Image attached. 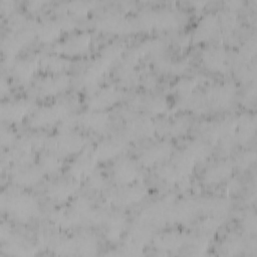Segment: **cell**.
Returning a JSON list of instances; mask_svg holds the SVG:
<instances>
[{"mask_svg":"<svg viewBox=\"0 0 257 257\" xmlns=\"http://www.w3.org/2000/svg\"><path fill=\"white\" fill-rule=\"evenodd\" d=\"M96 162L97 161L94 158L92 152L82 153L78 158H76L72 162L69 168L71 177H73V179L75 180H80L89 177L93 172Z\"/></svg>","mask_w":257,"mask_h":257,"instance_id":"14","label":"cell"},{"mask_svg":"<svg viewBox=\"0 0 257 257\" xmlns=\"http://www.w3.org/2000/svg\"><path fill=\"white\" fill-rule=\"evenodd\" d=\"M219 20L216 15L209 14L206 15L199 23L197 29L195 30L194 37L197 40H205L209 38L217 29Z\"/></svg>","mask_w":257,"mask_h":257,"instance_id":"26","label":"cell"},{"mask_svg":"<svg viewBox=\"0 0 257 257\" xmlns=\"http://www.w3.org/2000/svg\"><path fill=\"white\" fill-rule=\"evenodd\" d=\"M121 98V92L113 86H105L96 90L88 100L90 109L103 110L104 108L113 105Z\"/></svg>","mask_w":257,"mask_h":257,"instance_id":"10","label":"cell"},{"mask_svg":"<svg viewBox=\"0 0 257 257\" xmlns=\"http://www.w3.org/2000/svg\"><path fill=\"white\" fill-rule=\"evenodd\" d=\"M61 30L62 29L57 20H46L39 23L35 30V34L40 41L49 42L56 39Z\"/></svg>","mask_w":257,"mask_h":257,"instance_id":"25","label":"cell"},{"mask_svg":"<svg viewBox=\"0 0 257 257\" xmlns=\"http://www.w3.org/2000/svg\"><path fill=\"white\" fill-rule=\"evenodd\" d=\"M39 166L41 167L44 173H53L58 171L61 168L62 162L59 155L53 152L47 151L45 154H43L40 157Z\"/></svg>","mask_w":257,"mask_h":257,"instance_id":"29","label":"cell"},{"mask_svg":"<svg viewBox=\"0 0 257 257\" xmlns=\"http://www.w3.org/2000/svg\"><path fill=\"white\" fill-rule=\"evenodd\" d=\"M39 66L49 73H61L69 66V60L60 54L46 55L39 59Z\"/></svg>","mask_w":257,"mask_h":257,"instance_id":"23","label":"cell"},{"mask_svg":"<svg viewBox=\"0 0 257 257\" xmlns=\"http://www.w3.org/2000/svg\"><path fill=\"white\" fill-rule=\"evenodd\" d=\"M39 65V60L35 58H21L15 61L12 65V72L20 80H27L31 77L36 67Z\"/></svg>","mask_w":257,"mask_h":257,"instance_id":"24","label":"cell"},{"mask_svg":"<svg viewBox=\"0 0 257 257\" xmlns=\"http://www.w3.org/2000/svg\"><path fill=\"white\" fill-rule=\"evenodd\" d=\"M188 127V121L186 118H175L172 119V121H169L165 127L164 131L173 136H179L186 132Z\"/></svg>","mask_w":257,"mask_h":257,"instance_id":"31","label":"cell"},{"mask_svg":"<svg viewBox=\"0 0 257 257\" xmlns=\"http://www.w3.org/2000/svg\"><path fill=\"white\" fill-rule=\"evenodd\" d=\"M196 79L190 77L180 79L176 84V90L181 96L185 97L193 92V89L196 86Z\"/></svg>","mask_w":257,"mask_h":257,"instance_id":"32","label":"cell"},{"mask_svg":"<svg viewBox=\"0 0 257 257\" xmlns=\"http://www.w3.org/2000/svg\"><path fill=\"white\" fill-rule=\"evenodd\" d=\"M203 62L205 65L215 71H224L228 66V55L222 48L211 47L203 52Z\"/></svg>","mask_w":257,"mask_h":257,"instance_id":"18","label":"cell"},{"mask_svg":"<svg viewBox=\"0 0 257 257\" xmlns=\"http://www.w3.org/2000/svg\"><path fill=\"white\" fill-rule=\"evenodd\" d=\"M67 111L68 107L63 102L42 106L33 111L34 113L30 118V125L33 127H42L52 124L63 118Z\"/></svg>","mask_w":257,"mask_h":257,"instance_id":"3","label":"cell"},{"mask_svg":"<svg viewBox=\"0 0 257 257\" xmlns=\"http://www.w3.org/2000/svg\"><path fill=\"white\" fill-rule=\"evenodd\" d=\"M2 202L8 213L20 220H27L38 212L36 199L27 193L10 194Z\"/></svg>","mask_w":257,"mask_h":257,"instance_id":"2","label":"cell"},{"mask_svg":"<svg viewBox=\"0 0 257 257\" xmlns=\"http://www.w3.org/2000/svg\"><path fill=\"white\" fill-rule=\"evenodd\" d=\"M155 128L156 127L150 118L144 115H139L127 120L125 133L127 137L144 138L153 135Z\"/></svg>","mask_w":257,"mask_h":257,"instance_id":"16","label":"cell"},{"mask_svg":"<svg viewBox=\"0 0 257 257\" xmlns=\"http://www.w3.org/2000/svg\"><path fill=\"white\" fill-rule=\"evenodd\" d=\"M112 174L115 182L122 186L138 181L140 170L134 161L127 158H121L114 163Z\"/></svg>","mask_w":257,"mask_h":257,"instance_id":"8","label":"cell"},{"mask_svg":"<svg viewBox=\"0 0 257 257\" xmlns=\"http://www.w3.org/2000/svg\"><path fill=\"white\" fill-rule=\"evenodd\" d=\"M173 152V147L169 142L162 141L147 147L141 157V162L146 166H152L157 163L164 162L170 157Z\"/></svg>","mask_w":257,"mask_h":257,"instance_id":"11","label":"cell"},{"mask_svg":"<svg viewBox=\"0 0 257 257\" xmlns=\"http://www.w3.org/2000/svg\"><path fill=\"white\" fill-rule=\"evenodd\" d=\"M51 220L53 223L63 229L72 227L81 221L82 216L72 207L62 208L51 214Z\"/></svg>","mask_w":257,"mask_h":257,"instance_id":"21","label":"cell"},{"mask_svg":"<svg viewBox=\"0 0 257 257\" xmlns=\"http://www.w3.org/2000/svg\"><path fill=\"white\" fill-rule=\"evenodd\" d=\"M73 121L80 126L93 131H100L106 126L108 115L102 110L90 109L89 111L82 112L73 117Z\"/></svg>","mask_w":257,"mask_h":257,"instance_id":"15","label":"cell"},{"mask_svg":"<svg viewBox=\"0 0 257 257\" xmlns=\"http://www.w3.org/2000/svg\"><path fill=\"white\" fill-rule=\"evenodd\" d=\"M97 25L105 31L120 32L128 27V22L119 14L107 13L99 18Z\"/></svg>","mask_w":257,"mask_h":257,"instance_id":"22","label":"cell"},{"mask_svg":"<svg viewBox=\"0 0 257 257\" xmlns=\"http://www.w3.org/2000/svg\"><path fill=\"white\" fill-rule=\"evenodd\" d=\"M70 82V78L64 72L50 73L37 81L33 87V92L40 96L57 94L65 89Z\"/></svg>","mask_w":257,"mask_h":257,"instance_id":"4","label":"cell"},{"mask_svg":"<svg viewBox=\"0 0 257 257\" xmlns=\"http://www.w3.org/2000/svg\"><path fill=\"white\" fill-rule=\"evenodd\" d=\"M143 108L151 113H161L167 107V101L164 97L158 95L145 96L140 100Z\"/></svg>","mask_w":257,"mask_h":257,"instance_id":"28","label":"cell"},{"mask_svg":"<svg viewBox=\"0 0 257 257\" xmlns=\"http://www.w3.org/2000/svg\"><path fill=\"white\" fill-rule=\"evenodd\" d=\"M78 188V180L65 179L51 184L47 188V196L57 202H63L69 199Z\"/></svg>","mask_w":257,"mask_h":257,"instance_id":"13","label":"cell"},{"mask_svg":"<svg viewBox=\"0 0 257 257\" xmlns=\"http://www.w3.org/2000/svg\"><path fill=\"white\" fill-rule=\"evenodd\" d=\"M34 104L29 99H15L2 104L1 115L8 121H19L26 114L34 111Z\"/></svg>","mask_w":257,"mask_h":257,"instance_id":"9","label":"cell"},{"mask_svg":"<svg viewBox=\"0 0 257 257\" xmlns=\"http://www.w3.org/2000/svg\"><path fill=\"white\" fill-rule=\"evenodd\" d=\"M147 194L145 187L139 184H128L122 185L119 189L112 191L109 195V200L111 203L118 206L130 205L142 200Z\"/></svg>","mask_w":257,"mask_h":257,"instance_id":"5","label":"cell"},{"mask_svg":"<svg viewBox=\"0 0 257 257\" xmlns=\"http://www.w3.org/2000/svg\"><path fill=\"white\" fill-rule=\"evenodd\" d=\"M255 159V155L253 152H247L239 157L238 163L240 166H248L251 162H253Z\"/></svg>","mask_w":257,"mask_h":257,"instance_id":"33","label":"cell"},{"mask_svg":"<svg viewBox=\"0 0 257 257\" xmlns=\"http://www.w3.org/2000/svg\"><path fill=\"white\" fill-rule=\"evenodd\" d=\"M33 31L28 29L19 28L13 31L6 39L3 41V50L6 51L7 54H15L23 45H25L30 38H32Z\"/></svg>","mask_w":257,"mask_h":257,"instance_id":"19","label":"cell"},{"mask_svg":"<svg viewBox=\"0 0 257 257\" xmlns=\"http://www.w3.org/2000/svg\"><path fill=\"white\" fill-rule=\"evenodd\" d=\"M210 146L201 141V140H194L184 149V153L194 162H199L207 158L210 154Z\"/></svg>","mask_w":257,"mask_h":257,"instance_id":"27","label":"cell"},{"mask_svg":"<svg viewBox=\"0 0 257 257\" xmlns=\"http://www.w3.org/2000/svg\"><path fill=\"white\" fill-rule=\"evenodd\" d=\"M125 147V143L118 137H107L96 144L91 151L96 161H107L117 156Z\"/></svg>","mask_w":257,"mask_h":257,"instance_id":"7","label":"cell"},{"mask_svg":"<svg viewBox=\"0 0 257 257\" xmlns=\"http://www.w3.org/2000/svg\"><path fill=\"white\" fill-rule=\"evenodd\" d=\"M233 172V164L229 161H220L210 166L205 175L204 180L207 184H216L227 179Z\"/></svg>","mask_w":257,"mask_h":257,"instance_id":"20","label":"cell"},{"mask_svg":"<svg viewBox=\"0 0 257 257\" xmlns=\"http://www.w3.org/2000/svg\"><path fill=\"white\" fill-rule=\"evenodd\" d=\"M85 138L74 131H63L46 140L48 151L57 155H69L79 152L85 145Z\"/></svg>","mask_w":257,"mask_h":257,"instance_id":"1","label":"cell"},{"mask_svg":"<svg viewBox=\"0 0 257 257\" xmlns=\"http://www.w3.org/2000/svg\"><path fill=\"white\" fill-rule=\"evenodd\" d=\"M90 44V35L85 32L73 34L68 38L58 42L55 45V51L57 54L75 55L85 51Z\"/></svg>","mask_w":257,"mask_h":257,"instance_id":"6","label":"cell"},{"mask_svg":"<svg viewBox=\"0 0 257 257\" xmlns=\"http://www.w3.org/2000/svg\"><path fill=\"white\" fill-rule=\"evenodd\" d=\"M156 241L159 248L164 250H173L182 246L185 241V237L177 233H167L160 236Z\"/></svg>","mask_w":257,"mask_h":257,"instance_id":"30","label":"cell"},{"mask_svg":"<svg viewBox=\"0 0 257 257\" xmlns=\"http://www.w3.org/2000/svg\"><path fill=\"white\" fill-rule=\"evenodd\" d=\"M235 95V88L229 83H222L211 87L207 94L208 102L219 107L228 105Z\"/></svg>","mask_w":257,"mask_h":257,"instance_id":"17","label":"cell"},{"mask_svg":"<svg viewBox=\"0 0 257 257\" xmlns=\"http://www.w3.org/2000/svg\"><path fill=\"white\" fill-rule=\"evenodd\" d=\"M44 172L38 165H20L17 167L16 171L12 175V181L18 186H32L39 182L42 178Z\"/></svg>","mask_w":257,"mask_h":257,"instance_id":"12","label":"cell"}]
</instances>
